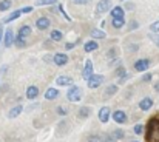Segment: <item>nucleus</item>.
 I'll use <instances>...</instances> for the list:
<instances>
[{
	"mask_svg": "<svg viewBox=\"0 0 159 142\" xmlns=\"http://www.w3.org/2000/svg\"><path fill=\"white\" fill-rule=\"evenodd\" d=\"M22 110H23V108H22V105H17V107L11 108V110H9V113H8V117H9V119H16V117L22 113Z\"/></svg>",
	"mask_w": 159,
	"mask_h": 142,
	"instance_id": "2eb2a0df",
	"label": "nucleus"
},
{
	"mask_svg": "<svg viewBox=\"0 0 159 142\" xmlns=\"http://www.w3.org/2000/svg\"><path fill=\"white\" fill-rule=\"evenodd\" d=\"M31 11H33V8H31V6H26V8H23V9H22V12H25V14H28V12H31Z\"/></svg>",
	"mask_w": 159,
	"mask_h": 142,
	"instance_id": "ea45409f",
	"label": "nucleus"
},
{
	"mask_svg": "<svg viewBox=\"0 0 159 142\" xmlns=\"http://www.w3.org/2000/svg\"><path fill=\"white\" fill-rule=\"evenodd\" d=\"M74 3H79V5H87V3H90L91 0H73Z\"/></svg>",
	"mask_w": 159,
	"mask_h": 142,
	"instance_id": "4c0bfd02",
	"label": "nucleus"
},
{
	"mask_svg": "<svg viewBox=\"0 0 159 142\" xmlns=\"http://www.w3.org/2000/svg\"><path fill=\"white\" fill-rule=\"evenodd\" d=\"M36 26L39 28V30H47V28H50V19H47V17H39L37 20H36Z\"/></svg>",
	"mask_w": 159,
	"mask_h": 142,
	"instance_id": "9b49d317",
	"label": "nucleus"
},
{
	"mask_svg": "<svg viewBox=\"0 0 159 142\" xmlns=\"http://www.w3.org/2000/svg\"><path fill=\"white\" fill-rule=\"evenodd\" d=\"M51 39H53L54 42H59V40H62V33H60V31H57V30L51 31Z\"/></svg>",
	"mask_w": 159,
	"mask_h": 142,
	"instance_id": "393cba45",
	"label": "nucleus"
},
{
	"mask_svg": "<svg viewBox=\"0 0 159 142\" xmlns=\"http://www.w3.org/2000/svg\"><path fill=\"white\" fill-rule=\"evenodd\" d=\"M116 74H117L119 77H122V76H124V74H127V73H125V70H124V68H117V71H116Z\"/></svg>",
	"mask_w": 159,
	"mask_h": 142,
	"instance_id": "f704fd0d",
	"label": "nucleus"
},
{
	"mask_svg": "<svg viewBox=\"0 0 159 142\" xmlns=\"http://www.w3.org/2000/svg\"><path fill=\"white\" fill-rule=\"evenodd\" d=\"M102 82H104V76H102V74H93V76L87 80V85H88L90 88H98Z\"/></svg>",
	"mask_w": 159,
	"mask_h": 142,
	"instance_id": "7ed1b4c3",
	"label": "nucleus"
},
{
	"mask_svg": "<svg viewBox=\"0 0 159 142\" xmlns=\"http://www.w3.org/2000/svg\"><path fill=\"white\" fill-rule=\"evenodd\" d=\"M99 119H101L102 124L108 122V119H110V108H108V107H102V108L99 110Z\"/></svg>",
	"mask_w": 159,
	"mask_h": 142,
	"instance_id": "ddd939ff",
	"label": "nucleus"
},
{
	"mask_svg": "<svg viewBox=\"0 0 159 142\" xmlns=\"http://www.w3.org/2000/svg\"><path fill=\"white\" fill-rule=\"evenodd\" d=\"M113 119H114V122H117V124H125V122H127V114H125L124 111L117 110V111L113 113Z\"/></svg>",
	"mask_w": 159,
	"mask_h": 142,
	"instance_id": "9d476101",
	"label": "nucleus"
},
{
	"mask_svg": "<svg viewBox=\"0 0 159 142\" xmlns=\"http://www.w3.org/2000/svg\"><path fill=\"white\" fill-rule=\"evenodd\" d=\"M91 37H94V39H105V33L102 30H93L91 31Z\"/></svg>",
	"mask_w": 159,
	"mask_h": 142,
	"instance_id": "412c9836",
	"label": "nucleus"
},
{
	"mask_svg": "<svg viewBox=\"0 0 159 142\" xmlns=\"http://www.w3.org/2000/svg\"><path fill=\"white\" fill-rule=\"evenodd\" d=\"M16 45H17V47H20V48H23L25 47V39H23V37H20V36H17V37H16Z\"/></svg>",
	"mask_w": 159,
	"mask_h": 142,
	"instance_id": "cd10ccee",
	"label": "nucleus"
},
{
	"mask_svg": "<svg viewBox=\"0 0 159 142\" xmlns=\"http://www.w3.org/2000/svg\"><path fill=\"white\" fill-rule=\"evenodd\" d=\"M57 96H59V91H57L56 88H48L47 93H45V99L53 100V99H57Z\"/></svg>",
	"mask_w": 159,
	"mask_h": 142,
	"instance_id": "a211bd4d",
	"label": "nucleus"
},
{
	"mask_svg": "<svg viewBox=\"0 0 159 142\" xmlns=\"http://www.w3.org/2000/svg\"><path fill=\"white\" fill-rule=\"evenodd\" d=\"M98 12H107V11H110L111 9V0H101L99 3H98Z\"/></svg>",
	"mask_w": 159,
	"mask_h": 142,
	"instance_id": "6e6552de",
	"label": "nucleus"
},
{
	"mask_svg": "<svg viewBox=\"0 0 159 142\" xmlns=\"http://www.w3.org/2000/svg\"><path fill=\"white\" fill-rule=\"evenodd\" d=\"M11 0H2L0 2V11H6V9H9L11 8Z\"/></svg>",
	"mask_w": 159,
	"mask_h": 142,
	"instance_id": "b1692460",
	"label": "nucleus"
},
{
	"mask_svg": "<svg viewBox=\"0 0 159 142\" xmlns=\"http://www.w3.org/2000/svg\"><path fill=\"white\" fill-rule=\"evenodd\" d=\"M155 90L159 93V82H158V84H155Z\"/></svg>",
	"mask_w": 159,
	"mask_h": 142,
	"instance_id": "a18cd8bd",
	"label": "nucleus"
},
{
	"mask_svg": "<svg viewBox=\"0 0 159 142\" xmlns=\"http://www.w3.org/2000/svg\"><path fill=\"white\" fill-rule=\"evenodd\" d=\"M150 39H152V40H153V42H155V44L159 47V34H156V33H152V34H150Z\"/></svg>",
	"mask_w": 159,
	"mask_h": 142,
	"instance_id": "c756f323",
	"label": "nucleus"
},
{
	"mask_svg": "<svg viewBox=\"0 0 159 142\" xmlns=\"http://www.w3.org/2000/svg\"><path fill=\"white\" fill-rule=\"evenodd\" d=\"M56 0H37V5H51Z\"/></svg>",
	"mask_w": 159,
	"mask_h": 142,
	"instance_id": "473e14b6",
	"label": "nucleus"
},
{
	"mask_svg": "<svg viewBox=\"0 0 159 142\" xmlns=\"http://www.w3.org/2000/svg\"><path fill=\"white\" fill-rule=\"evenodd\" d=\"M131 142H138V141H131Z\"/></svg>",
	"mask_w": 159,
	"mask_h": 142,
	"instance_id": "49530a36",
	"label": "nucleus"
},
{
	"mask_svg": "<svg viewBox=\"0 0 159 142\" xmlns=\"http://www.w3.org/2000/svg\"><path fill=\"white\" fill-rule=\"evenodd\" d=\"M147 139H148V142H159V119L158 117L150 119Z\"/></svg>",
	"mask_w": 159,
	"mask_h": 142,
	"instance_id": "f257e3e1",
	"label": "nucleus"
},
{
	"mask_svg": "<svg viewBox=\"0 0 159 142\" xmlns=\"http://www.w3.org/2000/svg\"><path fill=\"white\" fill-rule=\"evenodd\" d=\"M150 68V60L148 59H139L134 63V70L136 71H147Z\"/></svg>",
	"mask_w": 159,
	"mask_h": 142,
	"instance_id": "20e7f679",
	"label": "nucleus"
},
{
	"mask_svg": "<svg viewBox=\"0 0 159 142\" xmlns=\"http://www.w3.org/2000/svg\"><path fill=\"white\" fill-rule=\"evenodd\" d=\"M133 131H134V135H141L144 131V125L142 124H136L134 128H133Z\"/></svg>",
	"mask_w": 159,
	"mask_h": 142,
	"instance_id": "bb28decb",
	"label": "nucleus"
},
{
	"mask_svg": "<svg viewBox=\"0 0 159 142\" xmlns=\"http://www.w3.org/2000/svg\"><path fill=\"white\" fill-rule=\"evenodd\" d=\"M124 136H125V135H124L122 130H114V131H113V138H114V139H124Z\"/></svg>",
	"mask_w": 159,
	"mask_h": 142,
	"instance_id": "a878e982",
	"label": "nucleus"
},
{
	"mask_svg": "<svg viewBox=\"0 0 159 142\" xmlns=\"http://www.w3.org/2000/svg\"><path fill=\"white\" fill-rule=\"evenodd\" d=\"M20 14H22V9H20V11H14V12H11V14H9L3 22H5V23H9V22H12V20L19 19V17H20Z\"/></svg>",
	"mask_w": 159,
	"mask_h": 142,
	"instance_id": "6ab92c4d",
	"label": "nucleus"
},
{
	"mask_svg": "<svg viewBox=\"0 0 159 142\" xmlns=\"http://www.w3.org/2000/svg\"><path fill=\"white\" fill-rule=\"evenodd\" d=\"M90 113H91V110H90L88 107H82V108L79 110V117H80V119H85Z\"/></svg>",
	"mask_w": 159,
	"mask_h": 142,
	"instance_id": "4be33fe9",
	"label": "nucleus"
},
{
	"mask_svg": "<svg viewBox=\"0 0 159 142\" xmlns=\"http://www.w3.org/2000/svg\"><path fill=\"white\" fill-rule=\"evenodd\" d=\"M54 63H56L57 66H63V65H66V63H68V56L63 54V53H57V54L54 56Z\"/></svg>",
	"mask_w": 159,
	"mask_h": 142,
	"instance_id": "423d86ee",
	"label": "nucleus"
},
{
	"mask_svg": "<svg viewBox=\"0 0 159 142\" xmlns=\"http://www.w3.org/2000/svg\"><path fill=\"white\" fill-rule=\"evenodd\" d=\"M98 47H99V45H98V42H96V40H90V42H87V44H85L84 49H85L87 53H91V51H96Z\"/></svg>",
	"mask_w": 159,
	"mask_h": 142,
	"instance_id": "f3484780",
	"label": "nucleus"
},
{
	"mask_svg": "<svg viewBox=\"0 0 159 142\" xmlns=\"http://www.w3.org/2000/svg\"><path fill=\"white\" fill-rule=\"evenodd\" d=\"M2 36H3V28H2V25H0V40H2Z\"/></svg>",
	"mask_w": 159,
	"mask_h": 142,
	"instance_id": "c03bdc74",
	"label": "nucleus"
},
{
	"mask_svg": "<svg viewBox=\"0 0 159 142\" xmlns=\"http://www.w3.org/2000/svg\"><path fill=\"white\" fill-rule=\"evenodd\" d=\"M57 113H59V114H62V116H65V114H66L68 111H66L65 108H62V107H59V108H57Z\"/></svg>",
	"mask_w": 159,
	"mask_h": 142,
	"instance_id": "e433bc0d",
	"label": "nucleus"
},
{
	"mask_svg": "<svg viewBox=\"0 0 159 142\" xmlns=\"http://www.w3.org/2000/svg\"><path fill=\"white\" fill-rule=\"evenodd\" d=\"M111 17L113 19H124V9L120 6H114L111 9Z\"/></svg>",
	"mask_w": 159,
	"mask_h": 142,
	"instance_id": "4468645a",
	"label": "nucleus"
},
{
	"mask_svg": "<svg viewBox=\"0 0 159 142\" xmlns=\"http://www.w3.org/2000/svg\"><path fill=\"white\" fill-rule=\"evenodd\" d=\"M88 142H102V138H101V136L93 135V136H90V138H88Z\"/></svg>",
	"mask_w": 159,
	"mask_h": 142,
	"instance_id": "7c9ffc66",
	"label": "nucleus"
},
{
	"mask_svg": "<svg viewBox=\"0 0 159 142\" xmlns=\"http://www.w3.org/2000/svg\"><path fill=\"white\" fill-rule=\"evenodd\" d=\"M30 33H31V28H30L28 25H23V26L19 30V36H20V37H23V39H25V37H28V36H30Z\"/></svg>",
	"mask_w": 159,
	"mask_h": 142,
	"instance_id": "aec40b11",
	"label": "nucleus"
},
{
	"mask_svg": "<svg viewBox=\"0 0 159 142\" xmlns=\"http://www.w3.org/2000/svg\"><path fill=\"white\" fill-rule=\"evenodd\" d=\"M56 84L60 85V87H68V85H73V79L68 77V76H59Z\"/></svg>",
	"mask_w": 159,
	"mask_h": 142,
	"instance_id": "f8f14e48",
	"label": "nucleus"
},
{
	"mask_svg": "<svg viewBox=\"0 0 159 142\" xmlns=\"http://www.w3.org/2000/svg\"><path fill=\"white\" fill-rule=\"evenodd\" d=\"M39 96V88L37 87H28L26 88V97L28 99H36Z\"/></svg>",
	"mask_w": 159,
	"mask_h": 142,
	"instance_id": "dca6fc26",
	"label": "nucleus"
},
{
	"mask_svg": "<svg viewBox=\"0 0 159 142\" xmlns=\"http://www.w3.org/2000/svg\"><path fill=\"white\" fill-rule=\"evenodd\" d=\"M104 142H116V139H114V138H107Z\"/></svg>",
	"mask_w": 159,
	"mask_h": 142,
	"instance_id": "37998d69",
	"label": "nucleus"
},
{
	"mask_svg": "<svg viewBox=\"0 0 159 142\" xmlns=\"http://www.w3.org/2000/svg\"><path fill=\"white\" fill-rule=\"evenodd\" d=\"M152 107H153V99H152V97H144V99L139 102V108H141L142 111H148Z\"/></svg>",
	"mask_w": 159,
	"mask_h": 142,
	"instance_id": "1a4fd4ad",
	"label": "nucleus"
},
{
	"mask_svg": "<svg viewBox=\"0 0 159 142\" xmlns=\"http://www.w3.org/2000/svg\"><path fill=\"white\" fill-rule=\"evenodd\" d=\"M152 79H153V76L148 73V74H145V76L142 77V82H148V80H152Z\"/></svg>",
	"mask_w": 159,
	"mask_h": 142,
	"instance_id": "c9c22d12",
	"label": "nucleus"
},
{
	"mask_svg": "<svg viewBox=\"0 0 159 142\" xmlns=\"http://www.w3.org/2000/svg\"><path fill=\"white\" fill-rule=\"evenodd\" d=\"M65 48H66V49H71V48H74V44H66Z\"/></svg>",
	"mask_w": 159,
	"mask_h": 142,
	"instance_id": "79ce46f5",
	"label": "nucleus"
},
{
	"mask_svg": "<svg viewBox=\"0 0 159 142\" xmlns=\"http://www.w3.org/2000/svg\"><path fill=\"white\" fill-rule=\"evenodd\" d=\"M91 76H93V62H91V60H87V62H85V68H84V71H82V77H84L85 80H88Z\"/></svg>",
	"mask_w": 159,
	"mask_h": 142,
	"instance_id": "39448f33",
	"label": "nucleus"
},
{
	"mask_svg": "<svg viewBox=\"0 0 159 142\" xmlns=\"http://www.w3.org/2000/svg\"><path fill=\"white\" fill-rule=\"evenodd\" d=\"M111 23H113V26H114V28H117V30H119V28H122V26L125 25V19H113V22H111Z\"/></svg>",
	"mask_w": 159,
	"mask_h": 142,
	"instance_id": "5701e85b",
	"label": "nucleus"
},
{
	"mask_svg": "<svg viewBox=\"0 0 159 142\" xmlns=\"http://www.w3.org/2000/svg\"><path fill=\"white\" fill-rule=\"evenodd\" d=\"M116 91H117V87L111 85V87H108V90H107V94H108V96H111V94H114Z\"/></svg>",
	"mask_w": 159,
	"mask_h": 142,
	"instance_id": "2f4dec72",
	"label": "nucleus"
},
{
	"mask_svg": "<svg viewBox=\"0 0 159 142\" xmlns=\"http://www.w3.org/2000/svg\"><path fill=\"white\" fill-rule=\"evenodd\" d=\"M134 28H138V23H136V22H131V25H130V30H134Z\"/></svg>",
	"mask_w": 159,
	"mask_h": 142,
	"instance_id": "a19ab883",
	"label": "nucleus"
},
{
	"mask_svg": "<svg viewBox=\"0 0 159 142\" xmlns=\"http://www.w3.org/2000/svg\"><path fill=\"white\" fill-rule=\"evenodd\" d=\"M150 30H152V33H159V20L158 22H155V23H152Z\"/></svg>",
	"mask_w": 159,
	"mask_h": 142,
	"instance_id": "c85d7f7f",
	"label": "nucleus"
},
{
	"mask_svg": "<svg viewBox=\"0 0 159 142\" xmlns=\"http://www.w3.org/2000/svg\"><path fill=\"white\" fill-rule=\"evenodd\" d=\"M16 39H14V34H12V30H6L5 31V37H3V45L6 48H9L11 45H12V42H14Z\"/></svg>",
	"mask_w": 159,
	"mask_h": 142,
	"instance_id": "0eeeda50",
	"label": "nucleus"
},
{
	"mask_svg": "<svg viewBox=\"0 0 159 142\" xmlns=\"http://www.w3.org/2000/svg\"><path fill=\"white\" fill-rule=\"evenodd\" d=\"M128 79H130V74H124V76H122V77L119 79V84H125V82H127Z\"/></svg>",
	"mask_w": 159,
	"mask_h": 142,
	"instance_id": "72a5a7b5",
	"label": "nucleus"
},
{
	"mask_svg": "<svg viewBox=\"0 0 159 142\" xmlns=\"http://www.w3.org/2000/svg\"><path fill=\"white\" fill-rule=\"evenodd\" d=\"M80 97H82V90L79 87H71L68 90V93H66V99L70 102H79Z\"/></svg>",
	"mask_w": 159,
	"mask_h": 142,
	"instance_id": "f03ea898",
	"label": "nucleus"
},
{
	"mask_svg": "<svg viewBox=\"0 0 159 142\" xmlns=\"http://www.w3.org/2000/svg\"><path fill=\"white\" fill-rule=\"evenodd\" d=\"M59 9H60V12H62V14L65 16V19H66V20H71V19H70V16H66V12H65V9H63V6H59Z\"/></svg>",
	"mask_w": 159,
	"mask_h": 142,
	"instance_id": "58836bf2",
	"label": "nucleus"
}]
</instances>
